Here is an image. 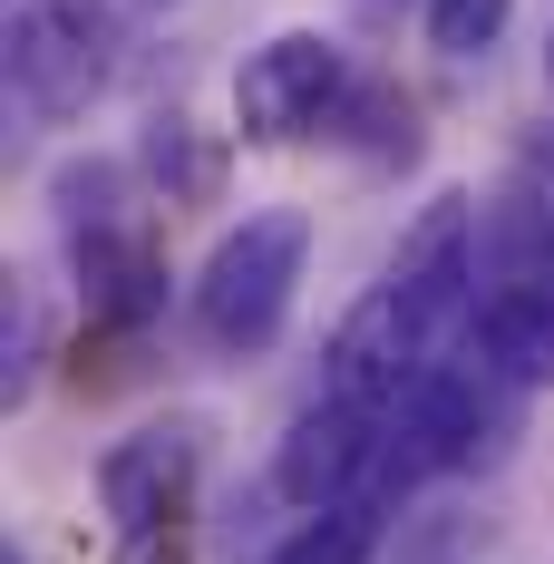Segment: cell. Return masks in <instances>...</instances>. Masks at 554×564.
<instances>
[{
  "mask_svg": "<svg viewBox=\"0 0 554 564\" xmlns=\"http://www.w3.org/2000/svg\"><path fill=\"white\" fill-rule=\"evenodd\" d=\"M467 545H477V525H467V516H419V525H409V545H399V564H467Z\"/></svg>",
  "mask_w": 554,
  "mask_h": 564,
  "instance_id": "obj_14",
  "label": "cell"
},
{
  "mask_svg": "<svg viewBox=\"0 0 554 564\" xmlns=\"http://www.w3.org/2000/svg\"><path fill=\"white\" fill-rule=\"evenodd\" d=\"M302 253H312V215H292V205L243 215L205 253V273H195V332L215 340V350H263L282 332V312H292Z\"/></svg>",
  "mask_w": 554,
  "mask_h": 564,
  "instance_id": "obj_1",
  "label": "cell"
},
{
  "mask_svg": "<svg viewBox=\"0 0 554 564\" xmlns=\"http://www.w3.org/2000/svg\"><path fill=\"white\" fill-rule=\"evenodd\" d=\"M438 322H428V302H409L399 282H370L350 312H340L332 332V399H350V409H399V399L419 390V370L438 360Z\"/></svg>",
  "mask_w": 554,
  "mask_h": 564,
  "instance_id": "obj_4",
  "label": "cell"
},
{
  "mask_svg": "<svg viewBox=\"0 0 554 564\" xmlns=\"http://www.w3.org/2000/svg\"><path fill=\"white\" fill-rule=\"evenodd\" d=\"M117 195H127V166H108V156H68V166L50 175V205H58V225L78 234H117Z\"/></svg>",
  "mask_w": 554,
  "mask_h": 564,
  "instance_id": "obj_12",
  "label": "cell"
},
{
  "mask_svg": "<svg viewBox=\"0 0 554 564\" xmlns=\"http://www.w3.org/2000/svg\"><path fill=\"white\" fill-rule=\"evenodd\" d=\"M117 50H108V20L88 0H20L10 10V88L40 127H68L108 98Z\"/></svg>",
  "mask_w": 554,
  "mask_h": 564,
  "instance_id": "obj_2",
  "label": "cell"
},
{
  "mask_svg": "<svg viewBox=\"0 0 554 564\" xmlns=\"http://www.w3.org/2000/svg\"><path fill=\"white\" fill-rule=\"evenodd\" d=\"M477 370H497L506 390H554V273L535 282H487L467 312Z\"/></svg>",
  "mask_w": 554,
  "mask_h": 564,
  "instance_id": "obj_8",
  "label": "cell"
},
{
  "mask_svg": "<svg viewBox=\"0 0 554 564\" xmlns=\"http://www.w3.org/2000/svg\"><path fill=\"white\" fill-rule=\"evenodd\" d=\"M370 555H380V497H350V507L302 516L273 545V564H370Z\"/></svg>",
  "mask_w": 554,
  "mask_h": 564,
  "instance_id": "obj_10",
  "label": "cell"
},
{
  "mask_svg": "<svg viewBox=\"0 0 554 564\" xmlns=\"http://www.w3.org/2000/svg\"><path fill=\"white\" fill-rule=\"evenodd\" d=\"M78 273H88V302L117 312V322H146V312L166 302V282H156L146 243H137L127 225H117V234H88V243H78Z\"/></svg>",
  "mask_w": 554,
  "mask_h": 564,
  "instance_id": "obj_9",
  "label": "cell"
},
{
  "mask_svg": "<svg viewBox=\"0 0 554 564\" xmlns=\"http://www.w3.org/2000/svg\"><path fill=\"white\" fill-rule=\"evenodd\" d=\"M340 108H350V58L322 30H282L233 68V127L253 147H292L312 127H340Z\"/></svg>",
  "mask_w": 554,
  "mask_h": 564,
  "instance_id": "obj_3",
  "label": "cell"
},
{
  "mask_svg": "<svg viewBox=\"0 0 554 564\" xmlns=\"http://www.w3.org/2000/svg\"><path fill=\"white\" fill-rule=\"evenodd\" d=\"M370 10H389V0H370Z\"/></svg>",
  "mask_w": 554,
  "mask_h": 564,
  "instance_id": "obj_16",
  "label": "cell"
},
{
  "mask_svg": "<svg viewBox=\"0 0 554 564\" xmlns=\"http://www.w3.org/2000/svg\"><path fill=\"white\" fill-rule=\"evenodd\" d=\"M0 564H20V555H0Z\"/></svg>",
  "mask_w": 554,
  "mask_h": 564,
  "instance_id": "obj_17",
  "label": "cell"
},
{
  "mask_svg": "<svg viewBox=\"0 0 554 564\" xmlns=\"http://www.w3.org/2000/svg\"><path fill=\"white\" fill-rule=\"evenodd\" d=\"M409 302H428V322L438 332H467V312H477V205L467 195H438L419 225L399 234V253H389V273Z\"/></svg>",
  "mask_w": 554,
  "mask_h": 564,
  "instance_id": "obj_7",
  "label": "cell"
},
{
  "mask_svg": "<svg viewBox=\"0 0 554 564\" xmlns=\"http://www.w3.org/2000/svg\"><path fill=\"white\" fill-rule=\"evenodd\" d=\"M195 457H205V429H195V419L137 429V438H117V448H108L98 497H108L117 535H127V564H156V525H175L185 497H195Z\"/></svg>",
  "mask_w": 554,
  "mask_h": 564,
  "instance_id": "obj_5",
  "label": "cell"
},
{
  "mask_svg": "<svg viewBox=\"0 0 554 564\" xmlns=\"http://www.w3.org/2000/svg\"><path fill=\"white\" fill-rule=\"evenodd\" d=\"M545 78H554V40H545Z\"/></svg>",
  "mask_w": 554,
  "mask_h": 564,
  "instance_id": "obj_15",
  "label": "cell"
},
{
  "mask_svg": "<svg viewBox=\"0 0 554 564\" xmlns=\"http://www.w3.org/2000/svg\"><path fill=\"white\" fill-rule=\"evenodd\" d=\"M515 20V0H428V50L438 58H487Z\"/></svg>",
  "mask_w": 554,
  "mask_h": 564,
  "instance_id": "obj_13",
  "label": "cell"
},
{
  "mask_svg": "<svg viewBox=\"0 0 554 564\" xmlns=\"http://www.w3.org/2000/svg\"><path fill=\"white\" fill-rule=\"evenodd\" d=\"M380 448H389V419L380 409H350V399H332V409H302L292 419V438H282L273 457V487L292 497V507H350V497H370L380 487Z\"/></svg>",
  "mask_w": 554,
  "mask_h": 564,
  "instance_id": "obj_6",
  "label": "cell"
},
{
  "mask_svg": "<svg viewBox=\"0 0 554 564\" xmlns=\"http://www.w3.org/2000/svg\"><path fill=\"white\" fill-rule=\"evenodd\" d=\"M146 175L166 185V205H215L224 147L195 137V117H156V127H146Z\"/></svg>",
  "mask_w": 554,
  "mask_h": 564,
  "instance_id": "obj_11",
  "label": "cell"
}]
</instances>
